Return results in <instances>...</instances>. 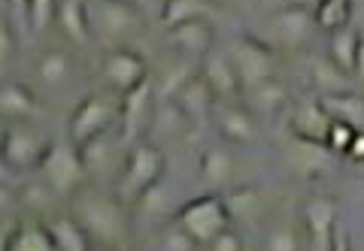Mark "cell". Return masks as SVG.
<instances>
[{"label":"cell","mask_w":364,"mask_h":251,"mask_svg":"<svg viewBox=\"0 0 364 251\" xmlns=\"http://www.w3.org/2000/svg\"><path fill=\"white\" fill-rule=\"evenodd\" d=\"M73 218L91 236V242L124 248L131 236V221L119 197L95 188H79L73 194Z\"/></svg>","instance_id":"cell-1"},{"label":"cell","mask_w":364,"mask_h":251,"mask_svg":"<svg viewBox=\"0 0 364 251\" xmlns=\"http://www.w3.org/2000/svg\"><path fill=\"white\" fill-rule=\"evenodd\" d=\"M231 212L222 194H203V197L188 200L176 215V227L188 233L200 248H207L215 236H222L231 227Z\"/></svg>","instance_id":"cell-2"},{"label":"cell","mask_w":364,"mask_h":251,"mask_svg":"<svg viewBox=\"0 0 364 251\" xmlns=\"http://www.w3.org/2000/svg\"><path fill=\"white\" fill-rule=\"evenodd\" d=\"M88 25L91 37L112 43V49L122 40H131L143 28V13L136 4L124 0H88Z\"/></svg>","instance_id":"cell-3"},{"label":"cell","mask_w":364,"mask_h":251,"mask_svg":"<svg viewBox=\"0 0 364 251\" xmlns=\"http://www.w3.org/2000/svg\"><path fill=\"white\" fill-rule=\"evenodd\" d=\"M164 176V152L152 143H136L119 176V197L136 203L146 191H152Z\"/></svg>","instance_id":"cell-4"},{"label":"cell","mask_w":364,"mask_h":251,"mask_svg":"<svg viewBox=\"0 0 364 251\" xmlns=\"http://www.w3.org/2000/svg\"><path fill=\"white\" fill-rule=\"evenodd\" d=\"M52 140L33 121H6L4 128V167L25 173V169H40Z\"/></svg>","instance_id":"cell-5"},{"label":"cell","mask_w":364,"mask_h":251,"mask_svg":"<svg viewBox=\"0 0 364 251\" xmlns=\"http://www.w3.org/2000/svg\"><path fill=\"white\" fill-rule=\"evenodd\" d=\"M40 173H43V182L55 194L73 197V194L82 188L85 176H88L82 148H79L76 143H52L49 152H46V157H43V164H40Z\"/></svg>","instance_id":"cell-6"},{"label":"cell","mask_w":364,"mask_h":251,"mask_svg":"<svg viewBox=\"0 0 364 251\" xmlns=\"http://www.w3.org/2000/svg\"><path fill=\"white\" fill-rule=\"evenodd\" d=\"M228 58H231L237 76L243 82V91L261 85L267 79L277 76V52L273 45L264 40H255V37H234L231 45H228Z\"/></svg>","instance_id":"cell-7"},{"label":"cell","mask_w":364,"mask_h":251,"mask_svg":"<svg viewBox=\"0 0 364 251\" xmlns=\"http://www.w3.org/2000/svg\"><path fill=\"white\" fill-rule=\"evenodd\" d=\"M316 28L318 25H316L313 9L304 4H294V0L286 6H279L277 13L267 18L270 43H279V45H286V49H301V45L313 37Z\"/></svg>","instance_id":"cell-8"},{"label":"cell","mask_w":364,"mask_h":251,"mask_svg":"<svg viewBox=\"0 0 364 251\" xmlns=\"http://www.w3.org/2000/svg\"><path fill=\"white\" fill-rule=\"evenodd\" d=\"M116 116H122V109L112 106V100L100 97V94L85 97L82 104L76 106L73 116H70V128H67V133H70V143L85 145L91 140H97V136H104V130L109 128V121Z\"/></svg>","instance_id":"cell-9"},{"label":"cell","mask_w":364,"mask_h":251,"mask_svg":"<svg viewBox=\"0 0 364 251\" xmlns=\"http://www.w3.org/2000/svg\"><path fill=\"white\" fill-rule=\"evenodd\" d=\"M100 76H104V82L109 88L128 94V91H134L136 85H143L146 79H149V67H146V61L134 49L116 45V49H109L104 55V61H100Z\"/></svg>","instance_id":"cell-10"},{"label":"cell","mask_w":364,"mask_h":251,"mask_svg":"<svg viewBox=\"0 0 364 251\" xmlns=\"http://www.w3.org/2000/svg\"><path fill=\"white\" fill-rule=\"evenodd\" d=\"M289 128L294 133V140L301 143H316L328 145V130H331V116L325 112V106L316 100H301L289 116Z\"/></svg>","instance_id":"cell-11"},{"label":"cell","mask_w":364,"mask_h":251,"mask_svg":"<svg viewBox=\"0 0 364 251\" xmlns=\"http://www.w3.org/2000/svg\"><path fill=\"white\" fill-rule=\"evenodd\" d=\"M152 100H155L152 79H146L143 85H136L134 91H128V94L122 97V116H119V121H122V140L124 143L140 140V130L152 121V116H149Z\"/></svg>","instance_id":"cell-12"},{"label":"cell","mask_w":364,"mask_h":251,"mask_svg":"<svg viewBox=\"0 0 364 251\" xmlns=\"http://www.w3.org/2000/svg\"><path fill=\"white\" fill-rule=\"evenodd\" d=\"M170 43L179 55H188V58H207L215 49V30L207 18H195V21H182V25L170 28Z\"/></svg>","instance_id":"cell-13"},{"label":"cell","mask_w":364,"mask_h":251,"mask_svg":"<svg viewBox=\"0 0 364 251\" xmlns=\"http://www.w3.org/2000/svg\"><path fill=\"white\" fill-rule=\"evenodd\" d=\"M200 76H203V82L213 88V94L219 100H228V97H234V94H240L243 91V82H240V76H237L234 64H231V58H228L225 49H213L207 58H203Z\"/></svg>","instance_id":"cell-14"},{"label":"cell","mask_w":364,"mask_h":251,"mask_svg":"<svg viewBox=\"0 0 364 251\" xmlns=\"http://www.w3.org/2000/svg\"><path fill=\"white\" fill-rule=\"evenodd\" d=\"M301 221H304V230L310 233L313 242L331 245V236L337 230V203L331 197H310L304 203Z\"/></svg>","instance_id":"cell-15"},{"label":"cell","mask_w":364,"mask_h":251,"mask_svg":"<svg viewBox=\"0 0 364 251\" xmlns=\"http://www.w3.org/2000/svg\"><path fill=\"white\" fill-rule=\"evenodd\" d=\"M215 128L231 145H252L258 140V121L246 106H222L215 112Z\"/></svg>","instance_id":"cell-16"},{"label":"cell","mask_w":364,"mask_h":251,"mask_svg":"<svg viewBox=\"0 0 364 251\" xmlns=\"http://www.w3.org/2000/svg\"><path fill=\"white\" fill-rule=\"evenodd\" d=\"M173 100H176V106L188 116V121H203V118H210L213 104H215V94H213V88L203 82V76L198 73V76L188 79L186 88H182Z\"/></svg>","instance_id":"cell-17"},{"label":"cell","mask_w":364,"mask_h":251,"mask_svg":"<svg viewBox=\"0 0 364 251\" xmlns=\"http://www.w3.org/2000/svg\"><path fill=\"white\" fill-rule=\"evenodd\" d=\"M310 82L318 91V97L325 94H340V91H352V73L343 70L331 58H313L310 61Z\"/></svg>","instance_id":"cell-18"},{"label":"cell","mask_w":364,"mask_h":251,"mask_svg":"<svg viewBox=\"0 0 364 251\" xmlns=\"http://www.w3.org/2000/svg\"><path fill=\"white\" fill-rule=\"evenodd\" d=\"M0 112H4L6 121H31L40 112V104L31 94V88L6 79L4 88H0Z\"/></svg>","instance_id":"cell-19"},{"label":"cell","mask_w":364,"mask_h":251,"mask_svg":"<svg viewBox=\"0 0 364 251\" xmlns=\"http://www.w3.org/2000/svg\"><path fill=\"white\" fill-rule=\"evenodd\" d=\"M198 173H200L203 185H210V188H215V191L225 188L228 182H231V176H234V155L228 152L225 145H210L207 152L200 155Z\"/></svg>","instance_id":"cell-20"},{"label":"cell","mask_w":364,"mask_h":251,"mask_svg":"<svg viewBox=\"0 0 364 251\" xmlns=\"http://www.w3.org/2000/svg\"><path fill=\"white\" fill-rule=\"evenodd\" d=\"M318 104L331 116V121H346L352 128L364 130V97L358 91H340V94H325Z\"/></svg>","instance_id":"cell-21"},{"label":"cell","mask_w":364,"mask_h":251,"mask_svg":"<svg viewBox=\"0 0 364 251\" xmlns=\"http://www.w3.org/2000/svg\"><path fill=\"white\" fill-rule=\"evenodd\" d=\"M4 251H58L49 233V224H16L4 236Z\"/></svg>","instance_id":"cell-22"},{"label":"cell","mask_w":364,"mask_h":251,"mask_svg":"<svg viewBox=\"0 0 364 251\" xmlns=\"http://www.w3.org/2000/svg\"><path fill=\"white\" fill-rule=\"evenodd\" d=\"M286 85L279 82L277 76L267 79V82H261V85H252V88H246V104L249 109H252V116H277V112L286 106Z\"/></svg>","instance_id":"cell-23"},{"label":"cell","mask_w":364,"mask_h":251,"mask_svg":"<svg viewBox=\"0 0 364 251\" xmlns=\"http://www.w3.org/2000/svg\"><path fill=\"white\" fill-rule=\"evenodd\" d=\"M70 73H73V61H70V55L61 52V49H49L33 61V79L46 88L64 85L67 79H70Z\"/></svg>","instance_id":"cell-24"},{"label":"cell","mask_w":364,"mask_h":251,"mask_svg":"<svg viewBox=\"0 0 364 251\" xmlns=\"http://www.w3.org/2000/svg\"><path fill=\"white\" fill-rule=\"evenodd\" d=\"M46 224H49V233L58 251H91V236L79 227L73 215H58V218H52Z\"/></svg>","instance_id":"cell-25"},{"label":"cell","mask_w":364,"mask_h":251,"mask_svg":"<svg viewBox=\"0 0 364 251\" xmlns=\"http://www.w3.org/2000/svg\"><path fill=\"white\" fill-rule=\"evenodd\" d=\"M58 25L73 43H85L91 37L88 25V0H61L58 6Z\"/></svg>","instance_id":"cell-26"},{"label":"cell","mask_w":364,"mask_h":251,"mask_svg":"<svg viewBox=\"0 0 364 251\" xmlns=\"http://www.w3.org/2000/svg\"><path fill=\"white\" fill-rule=\"evenodd\" d=\"M210 0H164L161 4V25L170 30L182 25V21H195V18H207L213 13Z\"/></svg>","instance_id":"cell-27"},{"label":"cell","mask_w":364,"mask_h":251,"mask_svg":"<svg viewBox=\"0 0 364 251\" xmlns=\"http://www.w3.org/2000/svg\"><path fill=\"white\" fill-rule=\"evenodd\" d=\"M358 43H361V33L352 30V28H343L331 33V43H328V58L334 64H340L343 70L355 73V58H358Z\"/></svg>","instance_id":"cell-28"},{"label":"cell","mask_w":364,"mask_h":251,"mask_svg":"<svg viewBox=\"0 0 364 251\" xmlns=\"http://www.w3.org/2000/svg\"><path fill=\"white\" fill-rule=\"evenodd\" d=\"M313 16H316V25L322 30L337 33V30L349 28V21H352V0H322V4H316Z\"/></svg>","instance_id":"cell-29"},{"label":"cell","mask_w":364,"mask_h":251,"mask_svg":"<svg viewBox=\"0 0 364 251\" xmlns=\"http://www.w3.org/2000/svg\"><path fill=\"white\" fill-rule=\"evenodd\" d=\"M358 128H352L346 121H331V130H328V152L334 155H346L352 140H355Z\"/></svg>","instance_id":"cell-30"},{"label":"cell","mask_w":364,"mask_h":251,"mask_svg":"<svg viewBox=\"0 0 364 251\" xmlns=\"http://www.w3.org/2000/svg\"><path fill=\"white\" fill-rule=\"evenodd\" d=\"M264 251H301V236L291 227H273L264 239Z\"/></svg>","instance_id":"cell-31"},{"label":"cell","mask_w":364,"mask_h":251,"mask_svg":"<svg viewBox=\"0 0 364 251\" xmlns=\"http://www.w3.org/2000/svg\"><path fill=\"white\" fill-rule=\"evenodd\" d=\"M55 16V0H28V21L33 30H43Z\"/></svg>","instance_id":"cell-32"},{"label":"cell","mask_w":364,"mask_h":251,"mask_svg":"<svg viewBox=\"0 0 364 251\" xmlns=\"http://www.w3.org/2000/svg\"><path fill=\"white\" fill-rule=\"evenodd\" d=\"M195 248H200V245L188 233H182L179 227H173L170 233H164L161 236V245H158V251H195Z\"/></svg>","instance_id":"cell-33"},{"label":"cell","mask_w":364,"mask_h":251,"mask_svg":"<svg viewBox=\"0 0 364 251\" xmlns=\"http://www.w3.org/2000/svg\"><path fill=\"white\" fill-rule=\"evenodd\" d=\"M207 251H243V239H240V233H237L234 227H228L222 236H215L213 242L207 245Z\"/></svg>","instance_id":"cell-34"},{"label":"cell","mask_w":364,"mask_h":251,"mask_svg":"<svg viewBox=\"0 0 364 251\" xmlns=\"http://www.w3.org/2000/svg\"><path fill=\"white\" fill-rule=\"evenodd\" d=\"M16 52V40L13 33H9V21L4 18V25H0V61L9 64V55Z\"/></svg>","instance_id":"cell-35"},{"label":"cell","mask_w":364,"mask_h":251,"mask_svg":"<svg viewBox=\"0 0 364 251\" xmlns=\"http://www.w3.org/2000/svg\"><path fill=\"white\" fill-rule=\"evenodd\" d=\"M346 157H352V161L364 164V130H358V133H355V140H352V145H349Z\"/></svg>","instance_id":"cell-36"},{"label":"cell","mask_w":364,"mask_h":251,"mask_svg":"<svg viewBox=\"0 0 364 251\" xmlns=\"http://www.w3.org/2000/svg\"><path fill=\"white\" fill-rule=\"evenodd\" d=\"M328 251H352V248H349V239H346V233H343V230H334Z\"/></svg>","instance_id":"cell-37"},{"label":"cell","mask_w":364,"mask_h":251,"mask_svg":"<svg viewBox=\"0 0 364 251\" xmlns=\"http://www.w3.org/2000/svg\"><path fill=\"white\" fill-rule=\"evenodd\" d=\"M355 76L364 82V33H361V43H358V58H355Z\"/></svg>","instance_id":"cell-38"},{"label":"cell","mask_w":364,"mask_h":251,"mask_svg":"<svg viewBox=\"0 0 364 251\" xmlns=\"http://www.w3.org/2000/svg\"><path fill=\"white\" fill-rule=\"evenodd\" d=\"M9 4H13L18 13H25V16H28V0H9Z\"/></svg>","instance_id":"cell-39"},{"label":"cell","mask_w":364,"mask_h":251,"mask_svg":"<svg viewBox=\"0 0 364 251\" xmlns=\"http://www.w3.org/2000/svg\"><path fill=\"white\" fill-rule=\"evenodd\" d=\"M91 251H122V248H112V245H100V242H91Z\"/></svg>","instance_id":"cell-40"},{"label":"cell","mask_w":364,"mask_h":251,"mask_svg":"<svg viewBox=\"0 0 364 251\" xmlns=\"http://www.w3.org/2000/svg\"><path fill=\"white\" fill-rule=\"evenodd\" d=\"M213 6H234V4H240V0H210Z\"/></svg>","instance_id":"cell-41"},{"label":"cell","mask_w":364,"mask_h":251,"mask_svg":"<svg viewBox=\"0 0 364 251\" xmlns=\"http://www.w3.org/2000/svg\"><path fill=\"white\" fill-rule=\"evenodd\" d=\"M294 4H304V6H310V9H316V4H322V0H294Z\"/></svg>","instance_id":"cell-42"},{"label":"cell","mask_w":364,"mask_h":251,"mask_svg":"<svg viewBox=\"0 0 364 251\" xmlns=\"http://www.w3.org/2000/svg\"><path fill=\"white\" fill-rule=\"evenodd\" d=\"M124 4H136V6H140V0H124Z\"/></svg>","instance_id":"cell-43"},{"label":"cell","mask_w":364,"mask_h":251,"mask_svg":"<svg viewBox=\"0 0 364 251\" xmlns=\"http://www.w3.org/2000/svg\"><path fill=\"white\" fill-rule=\"evenodd\" d=\"M361 200H364V185H361Z\"/></svg>","instance_id":"cell-44"},{"label":"cell","mask_w":364,"mask_h":251,"mask_svg":"<svg viewBox=\"0 0 364 251\" xmlns=\"http://www.w3.org/2000/svg\"><path fill=\"white\" fill-rule=\"evenodd\" d=\"M161 4H164V0H161Z\"/></svg>","instance_id":"cell-45"}]
</instances>
